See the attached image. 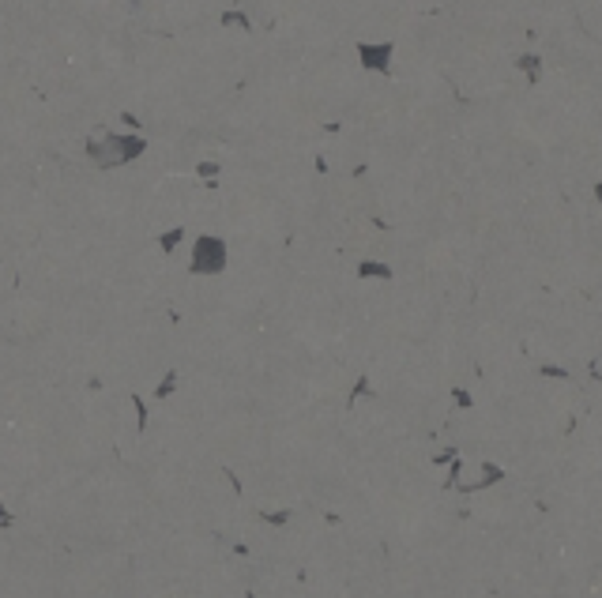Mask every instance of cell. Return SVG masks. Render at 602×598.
I'll list each match as a JSON object with an SVG mask.
<instances>
[{
	"mask_svg": "<svg viewBox=\"0 0 602 598\" xmlns=\"http://www.w3.org/2000/svg\"><path fill=\"white\" fill-rule=\"evenodd\" d=\"M147 151V140L143 136H121V132H106L98 140H87V158L102 169H113V166H125V162H136V158Z\"/></svg>",
	"mask_w": 602,
	"mask_h": 598,
	"instance_id": "6da1fadb",
	"label": "cell"
},
{
	"mask_svg": "<svg viewBox=\"0 0 602 598\" xmlns=\"http://www.w3.org/2000/svg\"><path fill=\"white\" fill-rule=\"evenodd\" d=\"M226 260H230L226 241L211 237V234H200L192 241V252H189V271L192 275H222L226 271Z\"/></svg>",
	"mask_w": 602,
	"mask_h": 598,
	"instance_id": "7a4b0ae2",
	"label": "cell"
},
{
	"mask_svg": "<svg viewBox=\"0 0 602 598\" xmlns=\"http://www.w3.org/2000/svg\"><path fill=\"white\" fill-rule=\"evenodd\" d=\"M391 53H396L391 42H361L358 46V61H361V68L388 75L391 72Z\"/></svg>",
	"mask_w": 602,
	"mask_h": 598,
	"instance_id": "3957f363",
	"label": "cell"
},
{
	"mask_svg": "<svg viewBox=\"0 0 602 598\" xmlns=\"http://www.w3.org/2000/svg\"><path fill=\"white\" fill-rule=\"evenodd\" d=\"M497 482H505V467H497V463H482V478H478V482H470V486H463V493L490 489V486H497Z\"/></svg>",
	"mask_w": 602,
	"mask_h": 598,
	"instance_id": "277c9868",
	"label": "cell"
},
{
	"mask_svg": "<svg viewBox=\"0 0 602 598\" xmlns=\"http://www.w3.org/2000/svg\"><path fill=\"white\" fill-rule=\"evenodd\" d=\"M516 68L527 75V83H539L542 79V57L539 53H523V57H516Z\"/></svg>",
	"mask_w": 602,
	"mask_h": 598,
	"instance_id": "5b68a950",
	"label": "cell"
},
{
	"mask_svg": "<svg viewBox=\"0 0 602 598\" xmlns=\"http://www.w3.org/2000/svg\"><path fill=\"white\" fill-rule=\"evenodd\" d=\"M358 275L361 278H391V268H388V263H376V260H361Z\"/></svg>",
	"mask_w": 602,
	"mask_h": 598,
	"instance_id": "8992f818",
	"label": "cell"
},
{
	"mask_svg": "<svg viewBox=\"0 0 602 598\" xmlns=\"http://www.w3.org/2000/svg\"><path fill=\"white\" fill-rule=\"evenodd\" d=\"M181 241H185V230H181V226H174V230H166V234L159 237V248H162V252H174Z\"/></svg>",
	"mask_w": 602,
	"mask_h": 598,
	"instance_id": "52a82bcc",
	"label": "cell"
},
{
	"mask_svg": "<svg viewBox=\"0 0 602 598\" xmlns=\"http://www.w3.org/2000/svg\"><path fill=\"white\" fill-rule=\"evenodd\" d=\"M177 384H181V377L174 373V369H169V373L162 377V384H159V388H154V399H169V395L177 392Z\"/></svg>",
	"mask_w": 602,
	"mask_h": 598,
	"instance_id": "ba28073f",
	"label": "cell"
},
{
	"mask_svg": "<svg viewBox=\"0 0 602 598\" xmlns=\"http://www.w3.org/2000/svg\"><path fill=\"white\" fill-rule=\"evenodd\" d=\"M294 520V512L290 508H279V512H264V523H271V527H286Z\"/></svg>",
	"mask_w": 602,
	"mask_h": 598,
	"instance_id": "9c48e42d",
	"label": "cell"
},
{
	"mask_svg": "<svg viewBox=\"0 0 602 598\" xmlns=\"http://www.w3.org/2000/svg\"><path fill=\"white\" fill-rule=\"evenodd\" d=\"M222 23H226V26H241V31H248V16H245V11H226V16H222Z\"/></svg>",
	"mask_w": 602,
	"mask_h": 598,
	"instance_id": "30bf717a",
	"label": "cell"
},
{
	"mask_svg": "<svg viewBox=\"0 0 602 598\" xmlns=\"http://www.w3.org/2000/svg\"><path fill=\"white\" fill-rule=\"evenodd\" d=\"M452 399H455V403H460L463 410H470V406H475V399H470V392H463V388H452Z\"/></svg>",
	"mask_w": 602,
	"mask_h": 598,
	"instance_id": "8fae6325",
	"label": "cell"
},
{
	"mask_svg": "<svg viewBox=\"0 0 602 598\" xmlns=\"http://www.w3.org/2000/svg\"><path fill=\"white\" fill-rule=\"evenodd\" d=\"M539 373H542V377H554V380H569V373H565V369H557V365H539Z\"/></svg>",
	"mask_w": 602,
	"mask_h": 598,
	"instance_id": "7c38bea8",
	"label": "cell"
},
{
	"mask_svg": "<svg viewBox=\"0 0 602 598\" xmlns=\"http://www.w3.org/2000/svg\"><path fill=\"white\" fill-rule=\"evenodd\" d=\"M11 523H16V515H11L4 504H0V527H11Z\"/></svg>",
	"mask_w": 602,
	"mask_h": 598,
	"instance_id": "4fadbf2b",
	"label": "cell"
}]
</instances>
